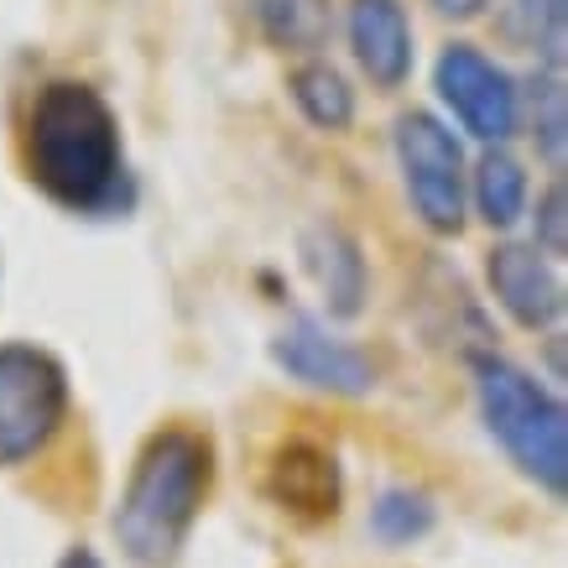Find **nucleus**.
I'll return each instance as SVG.
<instances>
[{
  "label": "nucleus",
  "mask_w": 568,
  "mask_h": 568,
  "mask_svg": "<svg viewBox=\"0 0 568 568\" xmlns=\"http://www.w3.org/2000/svg\"><path fill=\"white\" fill-rule=\"evenodd\" d=\"M21 168L48 204L79 220L131 214L136 204L121 115L84 79H42L32 89L21 121Z\"/></svg>",
  "instance_id": "nucleus-1"
},
{
  "label": "nucleus",
  "mask_w": 568,
  "mask_h": 568,
  "mask_svg": "<svg viewBox=\"0 0 568 568\" xmlns=\"http://www.w3.org/2000/svg\"><path fill=\"white\" fill-rule=\"evenodd\" d=\"M214 485V444L189 423H168L141 444L115 506V542L136 568H173Z\"/></svg>",
  "instance_id": "nucleus-2"
},
{
  "label": "nucleus",
  "mask_w": 568,
  "mask_h": 568,
  "mask_svg": "<svg viewBox=\"0 0 568 568\" xmlns=\"http://www.w3.org/2000/svg\"><path fill=\"white\" fill-rule=\"evenodd\" d=\"M475 402L485 433L506 448V459L552 500L568 490V413L564 402L517 361L496 349H475Z\"/></svg>",
  "instance_id": "nucleus-3"
},
{
  "label": "nucleus",
  "mask_w": 568,
  "mask_h": 568,
  "mask_svg": "<svg viewBox=\"0 0 568 568\" xmlns=\"http://www.w3.org/2000/svg\"><path fill=\"white\" fill-rule=\"evenodd\" d=\"M392 152L417 220L433 235H459L469 224V162L454 125H444L433 110H402L392 125Z\"/></svg>",
  "instance_id": "nucleus-4"
},
{
  "label": "nucleus",
  "mask_w": 568,
  "mask_h": 568,
  "mask_svg": "<svg viewBox=\"0 0 568 568\" xmlns=\"http://www.w3.org/2000/svg\"><path fill=\"white\" fill-rule=\"evenodd\" d=\"M69 417V371L42 345H0V465H21Z\"/></svg>",
  "instance_id": "nucleus-5"
},
{
  "label": "nucleus",
  "mask_w": 568,
  "mask_h": 568,
  "mask_svg": "<svg viewBox=\"0 0 568 568\" xmlns=\"http://www.w3.org/2000/svg\"><path fill=\"white\" fill-rule=\"evenodd\" d=\"M433 89L465 136L480 146H506L521 131V89L496 58L475 42H448L433 63Z\"/></svg>",
  "instance_id": "nucleus-6"
},
{
  "label": "nucleus",
  "mask_w": 568,
  "mask_h": 568,
  "mask_svg": "<svg viewBox=\"0 0 568 568\" xmlns=\"http://www.w3.org/2000/svg\"><path fill=\"white\" fill-rule=\"evenodd\" d=\"M272 361L293 381L328 396H365L376 386V365L361 345H349L339 334H328L324 318L293 313L287 324L272 334Z\"/></svg>",
  "instance_id": "nucleus-7"
},
{
  "label": "nucleus",
  "mask_w": 568,
  "mask_h": 568,
  "mask_svg": "<svg viewBox=\"0 0 568 568\" xmlns=\"http://www.w3.org/2000/svg\"><path fill=\"white\" fill-rule=\"evenodd\" d=\"M485 276L506 318L521 328H552L564 318V276L532 241H500L485 251Z\"/></svg>",
  "instance_id": "nucleus-8"
},
{
  "label": "nucleus",
  "mask_w": 568,
  "mask_h": 568,
  "mask_svg": "<svg viewBox=\"0 0 568 568\" xmlns=\"http://www.w3.org/2000/svg\"><path fill=\"white\" fill-rule=\"evenodd\" d=\"M266 500L276 511H287L293 521H334L339 517V500H345V475L339 459L313 438H287L266 465Z\"/></svg>",
  "instance_id": "nucleus-9"
},
{
  "label": "nucleus",
  "mask_w": 568,
  "mask_h": 568,
  "mask_svg": "<svg viewBox=\"0 0 568 568\" xmlns=\"http://www.w3.org/2000/svg\"><path fill=\"white\" fill-rule=\"evenodd\" d=\"M349 52L361 73L371 79V89L392 94L413 79L417 48H413V21H407V6L402 0H349Z\"/></svg>",
  "instance_id": "nucleus-10"
},
{
  "label": "nucleus",
  "mask_w": 568,
  "mask_h": 568,
  "mask_svg": "<svg viewBox=\"0 0 568 568\" xmlns=\"http://www.w3.org/2000/svg\"><path fill=\"white\" fill-rule=\"evenodd\" d=\"M297 256L308 266V276L318 282L328 313L334 318H355L365 303V287H371V272H365V256H361V241L349 235L345 224L334 220H313L297 241Z\"/></svg>",
  "instance_id": "nucleus-11"
},
{
  "label": "nucleus",
  "mask_w": 568,
  "mask_h": 568,
  "mask_svg": "<svg viewBox=\"0 0 568 568\" xmlns=\"http://www.w3.org/2000/svg\"><path fill=\"white\" fill-rule=\"evenodd\" d=\"M261 42L287 58H318L334 32V0H245Z\"/></svg>",
  "instance_id": "nucleus-12"
},
{
  "label": "nucleus",
  "mask_w": 568,
  "mask_h": 568,
  "mask_svg": "<svg viewBox=\"0 0 568 568\" xmlns=\"http://www.w3.org/2000/svg\"><path fill=\"white\" fill-rule=\"evenodd\" d=\"M527 199H532V183H527L521 156H511L506 146H485L480 162L469 168V204H475V214L490 230H511L527 214Z\"/></svg>",
  "instance_id": "nucleus-13"
},
{
  "label": "nucleus",
  "mask_w": 568,
  "mask_h": 568,
  "mask_svg": "<svg viewBox=\"0 0 568 568\" xmlns=\"http://www.w3.org/2000/svg\"><path fill=\"white\" fill-rule=\"evenodd\" d=\"M287 94H293L297 115L313 125V131H324V136H339L355 125V89L349 79L334 63L324 58H303L293 73H287Z\"/></svg>",
  "instance_id": "nucleus-14"
},
{
  "label": "nucleus",
  "mask_w": 568,
  "mask_h": 568,
  "mask_svg": "<svg viewBox=\"0 0 568 568\" xmlns=\"http://www.w3.org/2000/svg\"><path fill=\"white\" fill-rule=\"evenodd\" d=\"M564 27H568V0H506V11H500L506 42L532 52L537 69L564 73Z\"/></svg>",
  "instance_id": "nucleus-15"
},
{
  "label": "nucleus",
  "mask_w": 568,
  "mask_h": 568,
  "mask_svg": "<svg viewBox=\"0 0 568 568\" xmlns=\"http://www.w3.org/2000/svg\"><path fill=\"white\" fill-rule=\"evenodd\" d=\"M521 115H527V125H532L537 156H542L552 173H558V168H564V146H568L564 73H558V69H537L532 79H527V94H521Z\"/></svg>",
  "instance_id": "nucleus-16"
},
{
  "label": "nucleus",
  "mask_w": 568,
  "mask_h": 568,
  "mask_svg": "<svg viewBox=\"0 0 568 568\" xmlns=\"http://www.w3.org/2000/svg\"><path fill=\"white\" fill-rule=\"evenodd\" d=\"M371 532L392 548H407V542L433 532V500L423 490H407V485L381 490L376 506H371Z\"/></svg>",
  "instance_id": "nucleus-17"
},
{
  "label": "nucleus",
  "mask_w": 568,
  "mask_h": 568,
  "mask_svg": "<svg viewBox=\"0 0 568 568\" xmlns=\"http://www.w3.org/2000/svg\"><path fill=\"white\" fill-rule=\"evenodd\" d=\"M532 245L542 251L548 261H564L568 251V214H564V183H548L537 193V209H532Z\"/></svg>",
  "instance_id": "nucleus-18"
},
{
  "label": "nucleus",
  "mask_w": 568,
  "mask_h": 568,
  "mask_svg": "<svg viewBox=\"0 0 568 568\" xmlns=\"http://www.w3.org/2000/svg\"><path fill=\"white\" fill-rule=\"evenodd\" d=\"M438 17H448V21H475V17H485L496 0H428Z\"/></svg>",
  "instance_id": "nucleus-19"
},
{
  "label": "nucleus",
  "mask_w": 568,
  "mask_h": 568,
  "mask_svg": "<svg viewBox=\"0 0 568 568\" xmlns=\"http://www.w3.org/2000/svg\"><path fill=\"white\" fill-rule=\"evenodd\" d=\"M58 568H104V564H100V552L73 548V552H69V558H63V564H58Z\"/></svg>",
  "instance_id": "nucleus-20"
}]
</instances>
